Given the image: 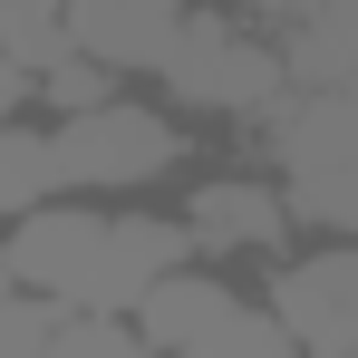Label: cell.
<instances>
[{"label":"cell","mask_w":358,"mask_h":358,"mask_svg":"<svg viewBox=\"0 0 358 358\" xmlns=\"http://www.w3.org/2000/svg\"><path fill=\"white\" fill-rule=\"evenodd\" d=\"M165 223H175L184 262L233 271V281L271 271V262L300 242L291 203H281V184L262 175V155H252V145H213V155H203V165L165 194Z\"/></svg>","instance_id":"cell-5"},{"label":"cell","mask_w":358,"mask_h":358,"mask_svg":"<svg viewBox=\"0 0 358 358\" xmlns=\"http://www.w3.org/2000/svg\"><path fill=\"white\" fill-rule=\"evenodd\" d=\"M262 175L281 184L300 233L358 242V87H291L252 136Z\"/></svg>","instance_id":"cell-4"},{"label":"cell","mask_w":358,"mask_h":358,"mask_svg":"<svg viewBox=\"0 0 358 358\" xmlns=\"http://www.w3.org/2000/svg\"><path fill=\"white\" fill-rule=\"evenodd\" d=\"M20 300H29V291H20V271H10V233H0V320H10Z\"/></svg>","instance_id":"cell-8"},{"label":"cell","mask_w":358,"mask_h":358,"mask_svg":"<svg viewBox=\"0 0 358 358\" xmlns=\"http://www.w3.org/2000/svg\"><path fill=\"white\" fill-rule=\"evenodd\" d=\"M10 233V271L20 291L59 320H136V300L184 262L165 203H87V194H49L29 203Z\"/></svg>","instance_id":"cell-1"},{"label":"cell","mask_w":358,"mask_h":358,"mask_svg":"<svg viewBox=\"0 0 358 358\" xmlns=\"http://www.w3.org/2000/svg\"><path fill=\"white\" fill-rule=\"evenodd\" d=\"M49 136H39V107L0 117V223H20L29 203H49Z\"/></svg>","instance_id":"cell-7"},{"label":"cell","mask_w":358,"mask_h":358,"mask_svg":"<svg viewBox=\"0 0 358 358\" xmlns=\"http://www.w3.org/2000/svg\"><path fill=\"white\" fill-rule=\"evenodd\" d=\"M39 136H49V184L87 203H165L213 155L145 78H87L78 97L39 107Z\"/></svg>","instance_id":"cell-2"},{"label":"cell","mask_w":358,"mask_h":358,"mask_svg":"<svg viewBox=\"0 0 358 358\" xmlns=\"http://www.w3.org/2000/svg\"><path fill=\"white\" fill-rule=\"evenodd\" d=\"M136 78H145L203 145H252V136L271 126V107L291 97V68L271 49V29H252L233 10H203V0H184L175 20L155 29V49H145Z\"/></svg>","instance_id":"cell-3"},{"label":"cell","mask_w":358,"mask_h":358,"mask_svg":"<svg viewBox=\"0 0 358 358\" xmlns=\"http://www.w3.org/2000/svg\"><path fill=\"white\" fill-rule=\"evenodd\" d=\"M252 300L291 358H358V242L300 233L271 271H252Z\"/></svg>","instance_id":"cell-6"}]
</instances>
